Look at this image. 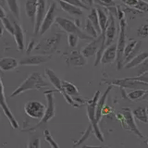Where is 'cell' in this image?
Listing matches in <instances>:
<instances>
[{
	"label": "cell",
	"instance_id": "cell-9",
	"mask_svg": "<svg viewBox=\"0 0 148 148\" xmlns=\"http://www.w3.org/2000/svg\"><path fill=\"white\" fill-rule=\"evenodd\" d=\"M45 110L46 106L40 101H28L24 105V112L26 113V115L34 119L41 120L44 118Z\"/></svg>",
	"mask_w": 148,
	"mask_h": 148
},
{
	"label": "cell",
	"instance_id": "cell-26",
	"mask_svg": "<svg viewBox=\"0 0 148 148\" xmlns=\"http://www.w3.org/2000/svg\"><path fill=\"white\" fill-rule=\"evenodd\" d=\"M132 114H133L134 119H138L140 122L148 124V113H147L146 108L139 106V108L132 110Z\"/></svg>",
	"mask_w": 148,
	"mask_h": 148
},
{
	"label": "cell",
	"instance_id": "cell-50",
	"mask_svg": "<svg viewBox=\"0 0 148 148\" xmlns=\"http://www.w3.org/2000/svg\"><path fill=\"white\" fill-rule=\"evenodd\" d=\"M143 100H148V89L145 91V94L143 95V96L142 97Z\"/></svg>",
	"mask_w": 148,
	"mask_h": 148
},
{
	"label": "cell",
	"instance_id": "cell-52",
	"mask_svg": "<svg viewBox=\"0 0 148 148\" xmlns=\"http://www.w3.org/2000/svg\"><path fill=\"white\" fill-rule=\"evenodd\" d=\"M0 3H1V5H5L6 4V0H0Z\"/></svg>",
	"mask_w": 148,
	"mask_h": 148
},
{
	"label": "cell",
	"instance_id": "cell-20",
	"mask_svg": "<svg viewBox=\"0 0 148 148\" xmlns=\"http://www.w3.org/2000/svg\"><path fill=\"white\" fill-rule=\"evenodd\" d=\"M58 3H59V6L60 8H62V10H64L66 13L69 14L71 16H77V17H80L83 15V9L79 8L77 6H74V5H71L69 3L67 2H64L62 0H58Z\"/></svg>",
	"mask_w": 148,
	"mask_h": 148
},
{
	"label": "cell",
	"instance_id": "cell-5",
	"mask_svg": "<svg viewBox=\"0 0 148 148\" xmlns=\"http://www.w3.org/2000/svg\"><path fill=\"white\" fill-rule=\"evenodd\" d=\"M126 27H127V22L125 21V18L119 21V38L117 42V59H116L118 71H120L124 67V50L127 45Z\"/></svg>",
	"mask_w": 148,
	"mask_h": 148
},
{
	"label": "cell",
	"instance_id": "cell-6",
	"mask_svg": "<svg viewBox=\"0 0 148 148\" xmlns=\"http://www.w3.org/2000/svg\"><path fill=\"white\" fill-rule=\"evenodd\" d=\"M57 24L61 28L63 31H65L68 34H72L79 36V38L86 41H92V37L90 35H88L86 32L81 30L80 26H79L75 21H73L71 20H69L67 18L63 17H57L56 18V21Z\"/></svg>",
	"mask_w": 148,
	"mask_h": 148
},
{
	"label": "cell",
	"instance_id": "cell-25",
	"mask_svg": "<svg viewBox=\"0 0 148 148\" xmlns=\"http://www.w3.org/2000/svg\"><path fill=\"white\" fill-rule=\"evenodd\" d=\"M6 4L9 9V11H10L13 15V17L18 21L20 20L21 8H20V4H18V0H6Z\"/></svg>",
	"mask_w": 148,
	"mask_h": 148
},
{
	"label": "cell",
	"instance_id": "cell-10",
	"mask_svg": "<svg viewBox=\"0 0 148 148\" xmlns=\"http://www.w3.org/2000/svg\"><path fill=\"white\" fill-rule=\"evenodd\" d=\"M0 108H2V111L4 112L5 116L8 118L9 123H10L11 127L14 129H18L20 125H18L17 119L14 117L13 113L11 112L10 108L8 105L6 95H5V91H4V85L1 80V76H0Z\"/></svg>",
	"mask_w": 148,
	"mask_h": 148
},
{
	"label": "cell",
	"instance_id": "cell-15",
	"mask_svg": "<svg viewBox=\"0 0 148 148\" xmlns=\"http://www.w3.org/2000/svg\"><path fill=\"white\" fill-rule=\"evenodd\" d=\"M13 24H14V39H15V43L17 45L18 50L22 52L25 49V34L24 32H23V29L21 25L18 23V20H16L15 18L13 17L12 18Z\"/></svg>",
	"mask_w": 148,
	"mask_h": 148
},
{
	"label": "cell",
	"instance_id": "cell-47",
	"mask_svg": "<svg viewBox=\"0 0 148 148\" xmlns=\"http://www.w3.org/2000/svg\"><path fill=\"white\" fill-rule=\"evenodd\" d=\"M82 1L84 3L87 7H89L90 8L94 6V3H95V0H82Z\"/></svg>",
	"mask_w": 148,
	"mask_h": 148
},
{
	"label": "cell",
	"instance_id": "cell-4",
	"mask_svg": "<svg viewBox=\"0 0 148 148\" xmlns=\"http://www.w3.org/2000/svg\"><path fill=\"white\" fill-rule=\"evenodd\" d=\"M57 92V90H47L45 92V95L46 97V100H47V106H46V110L44 118L42 119L39 123H37L35 126L31 127L29 129H23V132H34L37 129L41 128L42 126H44L47 122H49L51 119H52L55 115H56V108H55V97H54V92Z\"/></svg>",
	"mask_w": 148,
	"mask_h": 148
},
{
	"label": "cell",
	"instance_id": "cell-49",
	"mask_svg": "<svg viewBox=\"0 0 148 148\" xmlns=\"http://www.w3.org/2000/svg\"><path fill=\"white\" fill-rule=\"evenodd\" d=\"M81 148H104L103 146H94V145H82Z\"/></svg>",
	"mask_w": 148,
	"mask_h": 148
},
{
	"label": "cell",
	"instance_id": "cell-36",
	"mask_svg": "<svg viewBox=\"0 0 148 148\" xmlns=\"http://www.w3.org/2000/svg\"><path fill=\"white\" fill-rule=\"evenodd\" d=\"M136 76H140L143 74H145L148 72V58H146L145 61L142 62L140 65L136 67Z\"/></svg>",
	"mask_w": 148,
	"mask_h": 148
},
{
	"label": "cell",
	"instance_id": "cell-44",
	"mask_svg": "<svg viewBox=\"0 0 148 148\" xmlns=\"http://www.w3.org/2000/svg\"><path fill=\"white\" fill-rule=\"evenodd\" d=\"M137 2H138V0H124V1H123V3L125 5H127L128 7L133 8H134V7L136 6Z\"/></svg>",
	"mask_w": 148,
	"mask_h": 148
},
{
	"label": "cell",
	"instance_id": "cell-45",
	"mask_svg": "<svg viewBox=\"0 0 148 148\" xmlns=\"http://www.w3.org/2000/svg\"><path fill=\"white\" fill-rule=\"evenodd\" d=\"M34 47H35V42L34 40H32L30 42L29 45H28V48H27V51H26L27 54L29 55L31 52H32V51H34Z\"/></svg>",
	"mask_w": 148,
	"mask_h": 148
},
{
	"label": "cell",
	"instance_id": "cell-31",
	"mask_svg": "<svg viewBox=\"0 0 148 148\" xmlns=\"http://www.w3.org/2000/svg\"><path fill=\"white\" fill-rule=\"evenodd\" d=\"M92 132H94V131H92V126L90 124L89 126H88V128L86 129V131H85L84 132H83V134L82 135V137L78 140V142H75V143H74L73 146L75 147V146H79V145H82L83 142H85V141L87 140V139H89V137H90V135H91Z\"/></svg>",
	"mask_w": 148,
	"mask_h": 148
},
{
	"label": "cell",
	"instance_id": "cell-12",
	"mask_svg": "<svg viewBox=\"0 0 148 148\" xmlns=\"http://www.w3.org/2000/svg\"><path fill=\"white\" fill-rule=\"evenodd\" d=\"M47 4L46 0H37V12H36V18H35V24L34 27V34L37 35L39 34L40 28L42 25V22L44 21V18L47 12Z\"/></svg>",
	"mask_w": 148,
	"mask_h": 148
},
{
	"label": "cell",
	"instance_id": "cell-38",
	"mask_svg": "<svg viewBox=\"0 0 148 148\" xmlns=\"http://www.w3.org/2000/svg\"><path fill=\"white\" fill-rule=\"evenodd\" d=\"M79 36L72 34H69L68 35V44L69 45V47L71 48H76L77 45L79 44Z\"/></svg>",
	"mask_w": 148,
	"mask_h": 148
},
{
	"label": "cell",
	"instance_id": "cell-48",
	"mask_svg": "<svg viewBox=\"0 0 148 148\" xmlns=\"http://www.w3.org/2000/svg\"><path fill=\"white\" fill-rule=\"evenodd\" d=\"M5 17H7V14H6V11H5V9L3 8V7L0 5V20H2Z\"/></svg>",
	"mask_w": 148,
	"mask_h": 148
},
{
	"label": "cell",
	"instance_id": "cell-42",
	"mask_svg": "<svg viewBox=\"0 0 148 148\" xmlns=\"http://www.w3.org/2000/svg\"><path fill=\"white\" fill-rule=\"evenodd\" d=\"M132 80H136V81H140L143 82H145L148 84V74H143V75L140 76H134V77H131Z\"/></svg>",
	"mask_w": 148,
	"mask_h": 148
},
{
	"label": "cell",
	"instance_id": "cell-28",
	"mask_svg": "<svg viewBox=\"0 0 148 148\" xmlns=\"http://www.w3.org/2000/svg\"><path fill=\"white\" fill-rule=\"evenodd\" d=\"M84 31L85 32L88 34V35H90L91 37H92L94 39L97 38V37L99 36V34H98V32L96 31V29L95 28V26L92 25V23L90 21L89 18H87V20L85 21V27H84Z\"/></svg>",
	"mask_w": 148,
	"mask_h": 148
},
{
	"label": "cell",
	"instance_id": "cell-17",
	"mask_svg": "<svg viewBox=\"0 0 148 148\" xmlns=\"http://www.w3.org/2000/svg\"><path fill=\"white\" fill-rule=\"evenodd\" d=\"M117 59V43H113L106 47L101 58V63L103 65L111 64Z\"/></svg>",
	"mask_w": 148,
	"mask_h": 148
},
{
	"label": "cell",
	"instance_id": "cell-1",
	"mask_svg": "<svg viewBox=\"0 0 148 148\" xmlns=\"http://www.w3.org/2000/svg\"><path fill=\"white\" fill-rule=\"evenodd\" d=\"M48 86L49 83L45 80L42 74H40L39 72H34L28 76L26 80L17 89H15V91L10 95V97L18 96V95L23 94V92L30 90H40Z\"/></svg>",
	"mask_w": 148,
	"mask_h": 148
},
{
	"label": "cell",
	"instance_id": "cell-2",
	"mask_svg": "<svg viewBox=\"0 0 148 148\" xmlns=\"http://www.w3.org/2000/svg\"><path fill=\"white\" fill-rule=\"evenodd\" d=\"M61 38H62V34H60V32H55L54 34L41 40L35 45L34 52L35 54L45 55V56L53 55L57 51L60 44V41H61Z\"/></svg>",
	"mask_w": 148,
	"mask_h": 148
},
{
	"label": "cell",
	"instance_id": "cell-37",
	"mask_svg": "<svg viewBox=\"0 0 148 148\" xmlns=\"http://www.w3.org/2000/svg\"><path fill=\"white\" fill-rule=\"evenodd\" d=\"M137 35L142 39L148 38V22L141 25L137 30Z\"/></svg>",
	"mask_w": 148,
	"mask_h": 148
},
{
	"label": "cell",
	"instance_id": "cell-18",
	"mask_svg": "<svg viewBox=\"0 0 148 148\" xmlns=\"http://www.w3.org/2000/svg\"><path fill=\"white\" fill-rule=\"evenodd\" d=\"M37 12V0H25V13L34 27Z\"/></svg>",
	"mask_w": 148,
	"mask_h": 148
},
{
	"label": "cell",
	"instance_id": "cell-34",
	"mask_svg": "<svg viewBox=\"0 0 148 148\" xmlns=\"http://www.w3.org/2000/svg\"><path fill=\"white\" fill-rule=\"evenodd\" d=\"M142 42L141 41H138V43H137V45H136V46L134 47V49L132 50V52L130 54V56L127 58H125V60H124V65L125 64H127L128 62H130L131 60L133 58H135L136 56L140 53V50H141V47H142Z\"/></svg>",
	"mask_w": 148,
	"mask_h": 148
},
{
	"label": "cell",
	"instance_id": "cell-23",
	"mask_svg": "<svg viewBox=\"0 0 148 148\" xmlns=\"http://www.w3.org/2000/svg\"><path fill=\"white\" fill-rule=\"evenodd\" d=\"M45 74H46V76H47L48 80L50 81V82L52 83V84L54 85V87L56 88L57 92H60V94L62 95V92H63L62 81L60 80L59 77L52 71V69H50L48 68L45 69Z\"/></svg>",
	"mask_w": 148,
	"mask_h": 148
},
{
	"label": "cell",
	"instance_id": "cell-27",
	"mask_svg": "<svg viewBox=\"0 0 148 148\" xmlns=\"http://www.w3.org/2000/svg\"><path fill=\"white\" fill-rule=\"evenodd\" d=\"M88 18L90 20V21L92 23V25L95 26L96 31L98 32L99 35L101 34V28L99 24V18H98V13H97V9L95 8H92L90 9V13L88 15Z\"/></svg>",
	"mask_w": 148,
	"mask_h": 148
},
{
	"label": "cell",
	"instance_id": "cell-51",
	"mask_svg": "<svg viewBox=\"0 0 148 148\" xmlns=\"http://www.w3.org/2000/svg\"><path fill=\"white\" fill-rule=\"evenodd\" d=\"M2 34H3V28L0 27V37L2 36Z\"/></svg>",
	"mask_w": 148,
	"mask_h": 148
},
{
	"label": "cell",
	"instance_id": "cell-46",
	"mask_svg": "<svg viewBox=\"0 0 148 148\" xmlns=\"http://www.w3.org/2000/svg\"><path fill=\"white\" fill-rule=\"evenodd\" d=\"M110 112H111V108H109V106H108L106 105L104 106L103 110H102V115H108Z\"/></svg>",
	"mask_w": 148,
	"mask_h": 148
},
{
	"label": "cell",
	"instance_id": "cell-41",
	"mask_svg": "<svg viewBox=\"0 0 148 148\" xmlns=\"http://www.w3.org/2000/svg\"><path fill=\"white\" fill-rule=\"evenodd\" d=\"M97 2H98L102 7H104L105 8H113L116 6L114 0H97Z\"/></svg>",
	"mask_w": 148,
	"mask_h": 148
},
{
	"label": "cell",
	"instance_id": "cell-3",
	"mask_svg": "<svg viewBox=\"0 0 148 148\" xmlns=\"http://www.w3.org/2000/svg\"><path fill=\"white\" fill-rule=\"evenodd\" d=\"M100 97V91H96L95 94L92 99L88 100L86 103L87 106V116L88 119H89L90 124L92 126V131L95 134L96 138L98 139L100 142H104V136L103 133L101 132L99 126H98V122H97L96 118H95V114H96V106H97V102L99 100Z\"/></svg>",
	"mask_w": 148,
	"mask_h": 148
},
{
	"label": "cell",
	"instance_id": "cell-32",
	"mask_svg": "<svg viewBox=\"0 0 148 148\" xmlns=\"http://www.w3.org/2000/svg\"><path fill=\"white\" fill-rule=\"evenodd\" d=\"M27 148H41V139L37 135H32L30 137L28 142Z\"/></svg>",
	"mask_w": 148,
	"mask_h": 148
},
{
	"label": "cell",
	"instance_id": "cell-8",
	"mask_svg": "<svg viewBox=\"0 0 148 148\" xmlns=\"http://www.w3.org/2000/svg\"><path fill=\"white\" fill-rule=\"evenodd\" d=\"M103 83H106L108 85L119 86L120 88H125V89H145L148 87V84L145 82H143L140 81L132 80L131 77L127 78H116V79H109V80H103Z\"/></svg>",
	"mask_w": 148,
	"mask_h": 148
},
{
	"label": "cell",
	"instance_id": "cell-33",
	"mask_svg": "<svg viewBox=\"0 0 148 148\" xmlns=\"http://www.w3.org/2000/svg\"><path fill=\"white\" fill-rule=\"evenodd\" d=\"M137 43H138V41L133 40V39L130 40V42H128L126 45V47H125V50H124V60H125V58H127L129 57L130 54L132 52V50L136 46Z\"/></svg>",
	"mask_w": 148,
	"mask_h": 148
},
{
	"label": "cell",
	"instance_id": "cell-19",
	"mask_svg": "<svg viewBox=\"0 0 148 148\" xmlns=\"http://www.w3.org/2000/svg\"><path fill=\"white\" fill-rule=\"evenodd\" d=\"M112 88H113V85H108V87L106 88V90L105 91L104 94L99 97V100H98V102H97L95 118H96V120H97V122H98V123L100 121L102 116H103V115H102V110H103L104 106H106V99H108V94L110 92V91L112 90Z\"/></svg>",
	"mask_w": 148,
	"mask_h": 148
},
{
	"label": "cell",
	"instance_id": "cell-21",
	"mask_svg": "<svg viewBox=\"0 0 148 148\" xmlns=\"http://www.w3.org/2000/svg\"><path fill=\"white\" fill-rule=\"evenodd\" d=\"M20 62L16 58L11 57L0 58V71H10L18 68Z\"/></svg>",
	"mask_w": 148,
	"mask_h": 148
},
{
	"label": "cell",
	"instance_id": "cell-30",
	"mask_svg": "<svg viewBox=\"0 0 148 148\" xmlns=\"http://www.w3.org/2000/svg\"><path fill=\"white\" fill-rule=\"evenodd\" d=\"M1 22H2L4 29L6 30L9 34L14 35V31H15V29H14V24H13L12 20H9L8 17H5L1 20Z\"/></svg>",
	"mask_w": 148,
	"mask_h": 148
},
{
	"label": "cell",
	"instance_id": "cell-43",
	"mask_svg": "<svg viewBox=\"0 0 148 148\" xmlns=\"http://www.w3.org/2000/svg\"><path fill=\"white\" fill-rule=\"evenodd\" d=\"M124 16H125V14H124V11L121 9V8L119 6H117V14H116V18H117L118 20L121 21L124 18Z\"/></svg>",
	"mask_w": 148,
	"mask_h": 148
},
{
	"label": "cell",
	"instance_id": "cell-14",
	"mask_svg": "<svg viewBox=\"0 0 148 148\" xmlns=\"http://www.w3.org/2000/svg\"><path fill=\"white\" fill-rule=\"evenodd\" d=\"M50 59V56L35 54L23 58L20 61V65H21V66H39V65L48 62Z\"/></svg>",
	"mask_w": 148,
	"mask_h": 148
},
{
	"label": "cell",
	"instance_id": "cell-40",
	"mask_svg": "<svg viewBox=\"0 0 148 148\" xmlns=\"http://www.w3.org/2000/svg\"><path fill=\"white\" fill-rule=\"evenodd\" d=\"M62 1L69 3L71 5H74V6H77V7L81 8L82 9H85V10H90L91 9L89 7H87L86 5L82 1V0H62Z\"/></svg>",
	"mask_w": 148,
	"mask_h": 148
},
{
	"label": "cell",
	"instance_id": "cell-13",
	"mask_svg": "<svg viewBox=\"0 0 148 148\" xmlns=\"http://www.w3.org/2000/svg\"><path fill=\"white\" fill-rule=\"evenodd\" d=\"M66 63L68 64V66L71 67H83L84 65H86L87 59L82 55V51L72 50L66 57Z\"/></svg>",
	"mask_w": 148,
	"mask_h": 148
},
{
	"label": "cell",
	"instance_id": "cell-22",
	"mask_svg": "<svg viewBox=\"0 0 148 148\" xmlns=\"http://www.w3.org/2000/svg\"><path fill=\"white\" fill-rule=\"evenodd\" d=\"M97 9V13H98V18H99V24L101 28V34L106 36V28L108 26L109 23V16L106 14L108 9L106 8H102L101 7L96 8Z\"/></svg>",
	"mask_w": 148,
	"mask_h": 148
},
{
	"label": "cell",
	"instance_id": "cell-53",
	"mask_svg": "<svg viewBox=\"0 0 148 148\" xmlns=\"http://www.w3.org/2000/svg\"><path fill=\"white\" fill-rule=\"evenodd\" d=\"M146 109H147V113H148V106H147V108H146Z\"/></svg>",
	"mask_w": 148,
	"mask_h": 148
},
{
	"label": "cell",
	"instance_id": "cell-39",
	"mask_svg": "<svg viewBox=\"0 0 148 148\" xmlns=\"http://www.w3.org/2000/svg\"><path fill=\"white\" fill-rule=\"evenodd\" d=\"M134 9H136V10H139L141 12L148 13V3L143 1V0H138L136 6L134 7Z\"/></svg>",
	"mask_w": 148,
	"mask_h": 148
},
{
	"label": "cell",
	"instance_id": "cell-11",
	"mask_svg": "<svg viewBox=\"0 0 148 148\" xmlns=\"http://www.w3.org/2000/svg\"><path fill=\"white\" fill-rule=\"evenodd\" d=\"M56 13H57V5H56L55 2H52L47 9V12H46L44 18L43 22H42V25L38 34L39 35L45 34L50 29L51 26L53 25V23L56 21V18H57L56 17Z\"/></svg>",
	"mask_w": 148,
	"mask_h": 148
},
{
	"label": "cell",
	"instance_id": "cell-7",
	"mask_svg": "<svg viewBox=\"0 0 148 148\" xmlns=\"http://www.w3.org/2000/svg\"><path fill=\"white\" fill-rule=\"evenodd\" d=\"M117 118L119 119V120H120L123 128L126 130V131L134 133L139 138H143V135L137 128L132 111L129 108H123L121 109V112L117 114Z\"/></svg>",
	"mask_w": 148,
	"mask_h": 148
},
{
	"label": "cell",
	"instance_id": "cell-24",
	"mask_svg": "<svg viewBox=\"0 0 148 148\" xmlns=\"http://www.w3.org/2000/svg\"><path fill=\"white\" fill-rule=\"evenodd\" d=\"M148 58V51H143V52H140L135 58H133L131 61L128 62L127 64L124 65V67L126 69H133L136 68L138 65H140L142 62Z\"/></svg>",
	"mask_w": 148,
	"mask_h": 148
},
{
	"label": "cell",
	"instance_id": "cell-35",
	"mask_svg": "<svg viewBox=\"0 0 148 148\" xmlns=\"http://www.w3.org/2000/svg\"><path fill=\"white\" fill-rule=\"evenodd\" d=\"M44 135H45V141L49 143V145L51 146V148H60L59 145H58V143L54 140V138L52 137V135H51V133H50V132L48 131V130H45Z\"/></svg>",
	"mask_w": 148,
	"mask_h": 148
},
{
	"label": "cell",
	"instance_id": "cell-29",
	"mask_svg": "<svg viewBox=\"0 0 148 148\" xmlns=\"http://www.w3.org/2000/svg\"><path fill=\"white\" fill-rule=\"evenodd\" d=\"M145 89H135L132 90V92H130L127 94V97L128 99H130L131 101H137L142 99V97L143 96V95L145 94Z\"/></svg>",
	"mask_w": 148,
	"mask_h": 148
},
{
	"label": "cell",
	"instance_id": "cell-16",
	"mask_svg": "<svg viewBox=\"0 0 148 148\" xmlns=\"http://www.w3.org/2000/svg\"><path fill=\"white\" fill-rule=\"evenodd\" d=\"M109 18H110L109 23L106 31V45H105L106 48L111 44L114 43V40L116 38V36H117V24H116V21H115L116 18L111 13H109Z\"/></svg>",
	"mask_w": 148,
	"mask_h": 148
}]
</instances>
